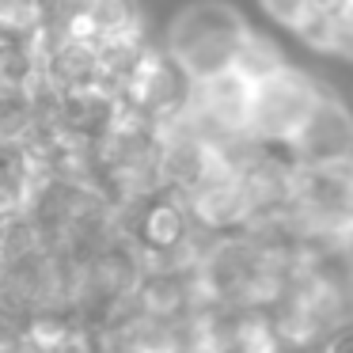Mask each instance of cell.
<instances>
[{"mask_svg":"<svg viewBox=\"0 0 353 353\" xmlns=\"http://www.w3.org/2000/svg\"><path fill=\"white\" fill-rule=\"evenodd\" d=\"M312 353H323V350H312Z\"/></svg>","mask_w":353,"mask_h":353,"instance_id":"cell-3","label":"cell"},{"mask_svg":"<svg viewBox=\"0 0 353 353\" xmlns=\"http://www.w3.org/2000/svg\"><path fill=\"white\" fill-rule=\"evenodd\" d=\"M239 19L232 8H216V4H194L171 27V50L175 61L183 65L190 77H221L232 65L239 50Z\"/></svg>","mask_w":353,"mask_h":353,"instance_id":"cell-1","label":"cell"},{"mask_svg":"<svg viewBox=\"0 0 353 353\" xmlns=\"http://www.w3.org/2000/svg\"><path fill=\"white\" fill-rule=\"evenodd\" d=\"M27 353H34V350H27Z\"/></svg>","mask_w":353,"mask_h":353,"instance_id":"cell-4","label":"cell"},{"mask_svg":"<svg viewBox=\"0 0 353 353\" xmlns=\"http://www.w3.org/2000/svg\"><path fill=\"white\" fill-rule=\"evenodd\" d=\"M84 353H103V350H84Z\"/></svg>","mask_w":353,"mask_h":353,"instance_id":"cell-2","label":"cell"}]
</instances>
